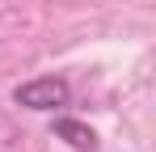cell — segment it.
<instances>
[{
	"label": "cell",
	"instance_id": "cell-2",
	"mask_svg": "<svg viewBox=\"0 0 156 152\" xmlns=\"http://www.w3.org/2000/svg\"><path fill=\"white\" fill-rule=\"evenodd\" d=\"M55 135H63L76 152H93L97 148V135H93L84 123H76V118H55Z\"/></svg>",
	"mask_w": 156,
	"mask_h": 152
},
{
	"label": "cell",
	"instance_id": "cell-1",
	"mask_svg": "<svg viewBox=\"0 0 156 152\" xmlns=\"http://www.w3.org/2000/svg\"><path fill=\"white\" fill-rule=\"evenodd\" d=\"M13 97H17V106H26V110H59V106H68L72 89L59 76H38V80L21 85Z\"/></svg>",
	"mask_w": 156,
	"mask_h": 152
}]
</instances>
